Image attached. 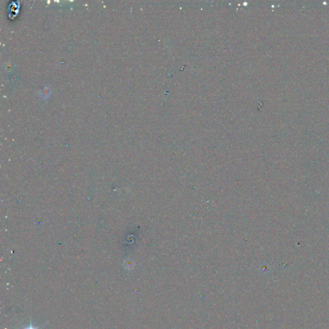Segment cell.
<instances>
[{
    "label": "cell",
    "mask_w": 329,
    "mask_h": 329,
    "mask_svg": "<svg viewBox=\"0 0 329 329\" xmlns=\"http://www.w3.org/2000/svg\"><path fill=\"white\" fill-rule=\"evenodd\" d=\"M24 329H38V328H35V327H33V326H32V324H30V325H29V326H28V327H26V328H25Z\"/></svg>",
    "instance_id": "cell-1"
}]
</instances>
